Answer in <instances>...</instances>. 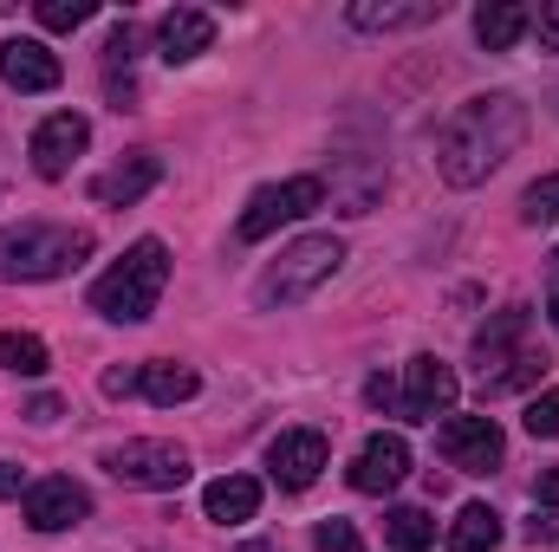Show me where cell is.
I'll return each instance as SVG.
<instances>
[{
	"label": "cell",
	"mask_w": 559,
	"mask_h": 552,
	"mask_svg": "<svg viewBox=\"0 0 559 552\" xmlns=\"http://www.w3.org/2000/svg\"><path fill=\"white\" fill-rule=\"evenodd\" d=\"M521 137H527V105H521V98H508V92L468 98V105H455V118L436 131V169H442V182L475 189V182H488V176L521 149Z\"/></svg>",
	"instance_id": "1"
},
{
	"label": "cell",
	"mask_w": 559,
	"mask_h": 552,
	"mask_svg": "<svg viewBox=\"0 0 559 552\" xmlns=\"http://www.w3.org/2000/svg\"><path fill=\"white\" fill-rule=\"evenodd\" d=\"M92 254L85 228H59V221H20L0 228V279H59Z\"/></svg>",
	"instance_id": "2"
},
{
	"label": "cell",
	"mask_w": 559,
	"mask_h": 552,
	"mask_svg": "<svg viewBox=\"0 0 559 552\" xmlns=\"http://www.w3.org/2000/svg\"><path fill=\"white\" fill-rule=\"evenodd\" d=\"M163 286H169V248H163V241H138L111 274L92 286V312H105V319H118V325H143V319L156 312Z\"/></svg>",
	"instance_id": "3"
},
{
	"label": "cell",
	"mask_w": 559,
	"mask_h": 552,
	"mask_svg": "<svg viewBox=\"0 0 559 552\" xmlns=\"http://www.w3.org/2000/svg\"><path fill=\"white\" fill-rule=\"evenodd\" d=\"M338 261H345V241L338 235H306V241L280 248V261L254 279V299L261 305H306L325 279L338 274Z\"/></svg>",
	"instance_id": "4"
},
{
	"label": "cell",
	"mask_w": 559,
	"mask_h": 552,
	"mask_svg": "<svg viewBox=\"0 0 559 552\" xmlns=\"http://www.w3.org/2000/svg\"><path fill=\"white\" fill-rule=\"evenodd\" d=\"M319 202H325V182H319V176L267 182V189H254V195H248V208H241L235 235H241V241H267V235H274V228H286V221H306Z\"/></svg>",
	"instance_id": "5"
},
{
	"label": "cell",
	"mask_w": 559,
	"mask_h": 552,
	"mask_svg": "<svg viewBox=\"0 0 559 552\" xmlns=\"http://www.w3.org/2000/svg\"><path fill=\"white\" fill-rule=\"evenodd\" d=\"M436 448H442V461L462 468V475H495L501 455H508V435H501L495 416H449V422L436 429Z\"/></svg>",
	"instance_id": "6"
},
{
	"label": "cell",
	"mask_w": 559,
	"mask_h": 552,
	"mask_svg": "<svg viewBox=\"0 0 559 552\" xmlns=\"http://www.w3.org/2000/svg\"><path fill=\"white\" fill-rule=\"evenodd\" d=\"M105 468L124 481V488H150V494H169L189 481V455L176 442H118L105 455Z\"/></svg>",
	"instance_id": "7"
},
{
	"label": "cell",
	"mask_w": 559,
	"mask_h": 552,
	"mask_svg": "<svg viewBox=\"0 0 559 552\" xmlns=\"http://www.w3.org/2000/svg\"><path fill=\"white\" fill-rule=\"evenodd\" d=\"M325 461H332V448H325L319 429H280L274 442H267V475H274L286 494H306L325 475Z\"/></svg>",
	"instance_id": "8"
},
{
	"label": "cell",
	"mask_w": 559,
	"mask_h": 552,
	"mask_svg": "<svg viewBox=\"0 0 559 552\" xmlns=\"http://www.w3.org/2000/svg\"><path fill=\"white\" fill-rule=\"evenodd\" d=\"M20 514H26V527H33V533H66V527H79V520L92 514V494H85L72 475H46V481H33V488H26Z\"/></svg>",
	"instance_id": "9"
},
{
	"label": "cell",
	"mask_w": 559,
	"mask_h": 552,
	"mask_svg": "<svg viewBox=\"0 0 559 552\" xmlns=\"http://www.w3.org/2000/svg\"><path fill=\"white\" fill-rule=\"evenodd\" d=\"M455 404V371L442 364V358H411L404 364V384H397V416H411V422H436V416H449Z\"/></svg>",
	"instance_id": "10"
},
{
	"label": "cell",
	"mask_w": 559,
	"mask_h": 552,
	"mask_svg": "<svg viewBox=\"0 0 559 552\" xmlns=\"http://www.w3.org/2000/svg\"><path fill=\"white\" fill-rule=\"evenodd\" d=\"M404 475H411V442L391 435V429H378V435L352 455V488H358V494H391Z\"/></svg>",
	"instance_id": "11"
},
{
	"label": "cell",
	"mask_w": 559,
	"mask_h": 552,
	"mask_svg": "<svg viewBox=\"0 0 559 552\" xmlns=\"http://www.w3.org/2000/svg\"><path fill=\"white\" fill-rule=\"evenodd\" d=\"M85 143H92V124H85L79 111H52V118L33 131V169H39L46 182H59V176L79 163Z\"/></svg>",
	"instance_id": "12"
},
{
	"label": "cell",
	"mask_w": 559,
	"mask_h": 552,
	"mask_svg": "<svg viewBox=\"0 0 559 552\" xmlns=\"http://www.w3.org/2000/svg\"><path fill=\"white\" fill-rule=\"evenodd\" d=\"M156 182H163V156H156V149H131L124 163H111V169L92 182V195H98L105 208H131V202H143Z\"/></svg>",
	"instance_id": "13"
},
{
	"label": "cell",
	"mask_w": 559,
	"mask_h": 552,
	"mask_svg": "<svg viewBox=\"0 0 559 552\" xmlns=\"http://www.w3.org/2000/svg\"><path fill=\"white\" fill-rule=\"evenodd\" d=\"M0 79H7L13 92H52V85L66 79V65H59L39 39H7V46H0Z\"/></svg>",
	"instance_id": "14"
},
{
	"label": "cell",
	"mask_w": 559,
	"mask_h": 552,
	"mask_svg": "<svg viewBox=\"0 0 559 552\" xmlns=\"http://www.w3.org/2000/svg\"><path fill=\"white\" fill-rule=\"evenodd\" d=\"M163 59L169 65H189V59H202L209 46H215V13H202V7H176L169 20H163Z\"/></svg>",
	"instance_id": "15"
},
{
	"label": "cell",
	"mask_w": 559,
	"mask_h": 552,
	"mask_svg": "<svg viewBox=\"0 0 559 552\" xmlns=\"http://www.w3.org/2000/svg\"><path fill=\"white\" fill-rule=\"evenodd\" d=\"M202 507H209V520L241 527V520L261 514V481H254V475H222V481L202 488Z\"/></svg>",
	"instance_id": "16"
},
{
	"label": "cell",
	"mask_w": 559,
	"mask_h": 552,
	"mask_svg": "<svg viewBox=\"0 0 559 552\" xmlns=\"http://www.w3.org/2000/svg\"><path fill=\"white\" fill-rule=\"evenodd\" d=\"M345 20H352L358 33H397V26H429V20H442V0H411V7H397V0H358Z\"/></svg>",
	"instance_id": "17"
},
{
	"label": "cell",
	"mask_w": 559,
	"mask_h": 552,
	"mask_svg": "<svg viewBox=\"0 0 559 552\" xmlns=\"http://www.w3.org/2000/svg\"><path fill=\"white\" fill-rule=\"evenodd\" d=\"M521 33H534V13L527 7H514V0H495V7H475V39L488 46V52H508Z\"/></svg>",
	"instance_id": "18"
},
{
	"label": "cell",
	"mask_w": 559,
	"mask_h": 552,
	"mask_svg": "<svg viewBox=\"0 0 559 552\" xmlns=\"http://www.w3.org/2000/svg\"><path fill=\"white\" fill-rule=\"evenodd\" d=\"M521 332H527V305H508V312H495V319L475 332V364H481V377H488L495 364H508V351H514Z\"/></svg>",
	"instance_id": "19"
},
{
	"label": "cell",
	"mask_w": 559,
	"mask_h": 552,
	"mask_svg": "<svg viewBox=\"0 0 559 552\" xmlns=\"http://www.w3.org/2000/svg\"><path fill=\"white\" fill-rule=\"evenodd\" d=\"M138 391L156 404V410H176V404H189V397L202 391V377H195L189 364H169V358H163V364H143Z\"/></svg>",
	"instance_id": "20"
},
{
	"label": "cell",
	"mask_w": 559,
	"mask_h": 552,
	"mask_svg": "<svg viewBox=\"0 0 559 552\" xmlns=\"http://www.w3.org/2000/svg\"><path fill=\"white\" fill-rule=\"evenodd\" d=\"M495 547H501V514L481 507V501H468L449 520V552H495Z\"/></svg>",
	"instance_id": "21"
},
{
	"label": "cell",
	"mask_w": 559,
	"mask_h": 552,
	"mask_svg": "<svg viewBox=\"0 0 559 552\" xmlns=\"http://www.w3.org/2000/svg\"><path fill=\"white\" fill-rule=\"evenodd\" d=\"M0 364H7L13 377H46L52 351H46V338H33V332H0Z\"/></svg>",
	"instance_id": "22"
},
{
	"label": "cell",
	"mask_w": 559,
	"mask_h": 552,
	"mask_svg": "<svg viewBox=\"0 0 559 552\" xmlns=\"http://www.w3.org/2000/svg\"><path fill=\"white\" fill-rule=\"evenodd\" d=\"M384 540L397 552H423V547H436V520L423 507H391L384 514Z\"/></svg>",
	"instance_id": "23"
},
{
	"label": "cell",
	"mask_w": 559,
	"mask_h": 552,
	"mask_svg": "<svg viewBox=\"0 0 559 552\" xmlns=\"http://www.w3.org/2000/svg\"><path fill=\"white\" fill-rule=\"evenodd\" d=\"M540 371H547V358H534V351H514L501 371H488V377H481V391H488V397H508V391H527Z\"/></svg>",
	"instance_id": "24"
},
{
	"label": "cell",
	"mask_w": 559,
	"mask_h": 552,
	"mask_svg": "<svg viewBox=\"0 0 559 552\" xmlns=\"http://www.w3.org/2000/svg\"><path fill=\"white\" fill-rule=\"evenodd\" d=\"M33 13H39V26H46V33H72V26H85L98 7H92V0H39Z\"/></svg>",
	"instance_id": "25"
},
{
	"label": "cell",
	"mask_w": 559,
	"mask_h": 552,
	"mask_svg": "<svg viewBox=\"0 0 559 552\" xmlns=\"http://www.w3.org/2000/svg\"><path fill=\"white\" fill-rule=\"evenodd\" d=\"M521 221H534V228L559 221V176H540V182L521 195Z\"/></svg>",
	"instance_id": "26"
},
{
	"label": "cell",
	"mask_w": 559,
	"mask_h": 552,
	"mask_svg": "<svg viewBox=\"0 0 559 552\" xmlns=\"http://www.w3.org/2000/svg\"><path fill=\"white\" fill-rule=\"evenodd\" d=\"M312 552H365V540H358V527H352V520H319Z\"/></svg>",
	"instance_id": "27"
},
{
	"label": "cell",
	"mask_w": 559,
	"mask_h": 552,
	"mask_svg": "<svg viewBox=\"0 0 559 552\" xmlns=\"http://www.w3.org/2000/svg\"><path fill=\"white\" fill-rule=\"evenodd\" d=\"M527 435H547V442H559V391H540V397L527 404Z\"/></svg>",
	"instance_id": "28"
},
{
	"label": "cell",
	"mask_w": 559,
	"mask_h": 552,
	"mask_svg": "<svg viewBox=\"0 0 559 552\" xmlns=\"http://www.w3.org/2000/svg\"><path fill=\"white\" fill-rule=\"evenodd\" d=\"M131 59H138V26H118L105 46V65H131Z\"/></svg>",
	"instance_id": "29"
},
{
	"label": "cell",
	"mask_w": 559,
	"mask_h": 552,
	"mask_svg": "<svg viewBox=\"0 0 559 552\" xmlns=\"http://www.w3.org/2000/svg\"><path fill=\"white\" fill-rule=\"evenodd\" d=\"M365 404H371V410H391V416H397V377H371V384H365Z\"/></svg>",
	"instance_id": "30"
},
{
	"label": "cell",
	"mask_w": 559,
	"mask_h": 552,
	"mask_svg": "<svg viewBox=\"0 0 559 552\" xmlns=\"http://www.w3.org/2000/svg\"><path fill=\"white\" fill-rule=\"evenodd\" d=\"M534 33H540V46H547V52H559V0H547V7L534 13Z\"/></svg>",
	"instance_id": "31"
},
{
	"label": "cell",
	"mask_w": 559,
	"mask_h": 552,
	"mask_svg": "<svg viewBox=\"0 0 559 552\" xmlns=\"http://www.w3.org/2000/svg\"><path fill=\"white\" fill-rule=\"evenodd\" d=\"M534 501H540V507H559V468H540V481H534Z\"/></svg>",
	"instance_id": "32"
},
{
	"label": "cell",
	"mask_w": 559,
	"mask_h": 552,
	"mask_svg": "<svg viewBox=\"0 0 559 552\" xmlns=\"http://www.w3.org/2000/svg\"><path fill=\"white\" fill-rule=\"evenodd\" d=\"M143 371H105V397H131Z\"/></svg>",
	"instance_id": "33"
},
{
	"label": "cell",
	"mask_w": 559,
	"mask_h": 552,
	"mask_svg": "<svg viewBox=\"0 0 559 552\" xmlns=\"http://www.w3.org/2000/svg\"><path fill=\"white\" fill-rule=\"evenodd\" d=\"M527 540H534V547H540V540L554 547V540H559V520H527Z\"/></svg>",
	"instance_id": "34"
},
{
	"label": "cell",
	"mask_w": 559,
	"mask_h": 552,
	"mask_svg": "<svg viewBox=\"0 0 559 552\" xmlns=\"http://www.w3.org/2000/svg\"><path fill=\"white\" fill-rule=\"evenodd\" d=\"M26 416H33V422H52V416H59V397H33V410Z\"/></svg>",
	"instance_id": "35"
},
{
	"label": "cell",
	"mask_w": 559,
	"mask_h": 552,
	"mask_svg": "<svg viewBox=\"0 0 559 552\" xmlns=\"http://www.w3.org/2000/svg\"><path fill=\"white\" fill-rule=\"evenodd\" d=\"M7 494H20V468H13V461H0V501H7Z\"/></svg>",
	"instance_id": "36"
},
{
	"label": "cell",
	"mask_w": 559,
	"mask_h": 552,
	"mask_svg": "<svg viewBox=\"0 0 559 552\" xmlns=\"http://www.w3.org/2000/svg\"><path fill=\"white\" fill-rule=\"evenodd\" d=\"M547 319H554V332H559V286H554V299H547Z\"/></svg>",
	"instance_id": "37"
},
{
	"label": "cell",
	"mask_w": 559,
	"mask_h": 552,
	"mask_svg": "<svg viewBox=\"0 0 559 552\" xmlns=\"http://www.w3.org/2000/svg\"><path fill=\"white\" fill-rule=\"evenodd\" d=\"M241 552H280V547H261V540H254V547H241Z\"/></svg>",
	"instance_id": "38"
},
{
	"label": "cell",
	"mask_w": 559,
	"mask_h": 552,
	"mask_svg": "<svg viewBox=\"0 0 559 552\" xmlns=\"http://www.w3.org/2000/svg\"><path fill=\"white\" fill-rule=\"evenodd\" d=\"M554 286H559V254H554Z\"/></svg>",
	"instance_id": "39"
}]
</instances>
